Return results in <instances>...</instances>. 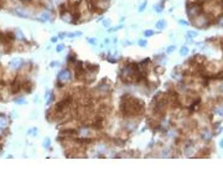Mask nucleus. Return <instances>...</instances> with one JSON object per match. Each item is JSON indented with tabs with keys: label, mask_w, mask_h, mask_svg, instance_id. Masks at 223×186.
Returning <instances> with one entry per match:
<instances>
[{
	"label": "nucleus",
	"mask_w": 223,
	"mask_h": 186,
	"mask_svg": "<svg viewBox=\"0 0 223 186\" xmlns=\"http://www.w3.org/2000/svg\"><path fill=\"white\" fill-rule=\"evenodd\" d=\"M190 22L197 29H207L208 26H211L212 24H213L212 17L210 16V15L204 14V13L200 14L198 16H196L193 19H190Z\"/></svg>",
	"instance_id": "obj_1"
},
{
	"label": "nucleus",
	"mask_w": 223,
	"mask_h": 186,
	"mask_svg": "<svg viewBox=\"0 0 223 186\" xmlns=\"http://www.w3.org/2000/svg\"><path fill=\"white\" fill-rule=\"evenodd\" d=\"M203 13V7L201 3H193V1H187V7H186V14H187L188 19H193L198 16L200 14Z\"/></svg>",
	"instance_id": "obj_2"
},
{
	"label": "nucleus",
	"mask_w": 223,
	"mask_h": 186,
	"mask_svg": "<svg viewBox=\"0 0 223 186\" xmlns=\"http://www.w3.org/2000/svg\"><path fill=\"white\" fill-rule=\"evenodd\" d=\"M92 11H98V13H104L105 10L109 9L110 0H89Z\"/></svg>",
	"instance_id": "obj_3"
},
{
	"label": "nucleus",
	"mask_w": 223,
	"mask_h": 186,
	"mask_svg": "<svg viewBox=\"0 0 223 186\" xmlns=\"http://www.w3.org/2000/svg\"><path fill=\"white\" fill-rule=\"evenodd\" d=\"M71 81H72V72L68 68H62L57 76V87H63L65 84L69 83Z\"/></svg>",
	"instance_id": "obj_4"
},
{
	"label": "nucleus",
	"mask_w": 223,
	"mask_h": 186,
	"mask_svg": "<svg viewBox=\"0 0 223 186\" xmlns=\"http://www.w3.org/2000/svg\"><path fill=\"white\" fill-rule=\"evenodd\" d=\"M93 129L92 126H79L77 129V135L79 138H91L93 134Z\"/></svg>",
	"instance_id": "obj_5"
},
{
	"label": "nucleus",
	"mask_w": 223,
	"mask_h": 186,
	"mask_svg": "<svg viewBox=\"0 0 223 186\" xmlns=\"http://www.w3.org/2000/svg\"><path fill=\"white\" fill-rule=\"evenodd\" d=\"M37 21H40V22H48V21H52L53 20V17H52V14H51V11H48V10H43V11H41V13L37 15V16L35 17Z\"/></svg>",
	"instance_id": "obj_6"
},
{
	"label": "nucleus",
	"mask_w": 223,
	"mask_h": 186,
	"mask_svg": "<svg viewBox=\"0 0 223 186\" xmlns=\"http://www.w3.org/2000/svg\"><path fill=\"white\" fill-rule=\"evenodd\" d=\"M13 13L16 15V16L22 17V19H29V17H30V13L25 9V7H22V6H16V7H14V9H13Z\"/></svg>",
	"instance_id": "obj_7"
},
{
	"label": "nucleus",
	"mask_w": 223,
	"mask_h": 186,
	"mask_svg": "<svg viewBox=\"0 0 223 186\" xmlns=\"http://www.w3.org/2000/svg\"><path fill=\"white\" fill-rule=\"evenodd\" d=\"M136 126H138V123L134 120V119H132V118H128V120H126L125 124H124V128L126 129V132H128V133L134 132V130L136 129Z\"/></svg>",
	"instance_id": "obj_8"
},
{
	"label": "nucleus",
	"mask_w": 223,
	"mask_h": 186,
	"mask_svg": "<svg viewBox=\"0 0 223 186\" xmlns=\"http://www.w3.org/2000/svg\"><path fill=\"white\" fill-rule=\"evenodd\" d=\"M22 63H24V61H22L21 58H19V57H14V58L10 61L9 66H10V68H11V70H19V68H21Z\"/></svg>",
	"instance_id": "obj_9"
},
{
	"label": "nucleus",
	"mask_w": 223,
	"mask_h": 186,
	"mask_svg": "<svg viewBox=\"0 0 223 186\" xmlns=\"http://www.w3.org/2000/svg\"><path fill=\"white\" fill-rule=\"evenodd\" d=\"M166 26H167V22H166L165 19H160V20H158V21H156V24H155V27L158 30H160V31L165 30Z\"/></svg>",
	"instance_id": "obj_10"
},
{
	"label": "nucleus",
	"mask_w": 223,
	"mask_h": 186,
	"mask_svg": "<svg viewBox=\"0 0 223 186\" xmlns=\"http://www.w3.org/2000/svg\"><path fill=\"white\" fill-rule=\"evenodd\" d=\"M201 138L204 140H211V138H212V132L208 128H204L202 132H201Z\"/></svg>",
	"instance_id": "obj_11"
},
{
	"label": "nucleus",
	"mask_w": 223,
	"mask_h": 186,
	"mask_svg": "<svg viewBox=\"0 0 223 186\" xmlns=\"http://www.w3.org/2000/svg\"><path fill=\"white\" fill-rule=\"evenodd\" d=\"M0 128H3V129L7 128V120L4 114H0Z\"/></svg>",
	"instance_id": "obj_12"
},
{
	"label": "nucleus",
	"mask_w": 223,
	"mask_h": 186,
	"mask_svg": "<svg viewBox=\"0 0 223 186\" xmlns=\"http://www.w3.org/2000/svg\"><path fill=\"white\" fill-rule=\"evenodd\" d=\"M14 33H15V36H16V39H19V40H25L24 32H22L20 29H15L14 30Z\"/></svg>",
	"instance_id": "obj_13"
},
{
	"label": "nucleus",
	"mask_w": 223,
	"mask_h": 186,
	"mask_svg": "<svg viewBox=\"0 0 223 186\" xmlns=\"http://www.w3.org/2000/svg\"><path fill=\"white\" fill-rule=\"evenodd\" d=\"M188 47L187 46H181V48H180V55L181 56H187L188 55Z\"/></svg>",
	"instance_id": "obj_14"
},
{
	"label": "nucleus",
	"mask_w": 223,
	"mask_h": 186,
	"mask_svg": "<svg viewBox=\"0 0 223 186\" xmlns=\"http://www.w3.org/2000/svg\"><path fill=\"white\" fill-rule=\"evenodd\" d=\"M146 5H148V0H144L143 4H140V6L138 7V11H139V13H143V11H145V9H146Z\"/></svg>",
	"instance_id": "obj_15"
},
{
	"label": "nucleus",
	"mask_w": 223,
	"mask_h": 186,
	"mask_svg": "<svg viewBox=\"0 0 223 186\" xmlns=\"http://www.w3.org/2000/svg\"><path fill=\"white\" fill-rule=\"evenodd\" d=\"M154 10L156 11V13H161V11L164 10V3H161V4H156V5H154Z\"/></svg>",
	"instance_id": "obj_16"
},
{
	"label": "nucleus",
	"mask_w": 223,
	"mask_h": 186,
	"mask_svg": "<svg viewBox=\"0 0 223 186\" xmlns=\"http://www.w3.org/2000/svg\"><path fill=\"white\" fill-rule=\"evenodd\" d=\"M154 35H155V31H154V30H151V29L145 30V31H144V36L145 37H151V36H154Z\"/></svg>",
	"instance_id": "obj_17"
},
{
	"label": "nucleus",
	"mask_w": 223,
	"mask_h": 186,
	"mask_svg": "<svg viewBox=\"0 0 223 186\" xmlns=\"http://www.w3.org/2000/svg\"><path fill=\"white\" fill-rule=\"evenodd\" d=\"M98 153H102V154H104L105 153V150H107V145L105 144H98Z\"/></svg>",
	"instance_id": "obj_18"
},
{
	"label": "nucleus",
	"mask_w": 223,
	"mask_h": 186,
	"mask_svg": "<svg viewBox=\"0 0 223 186\" xmlns=\"http://www.w3.org/2000/svg\"><path fill=\"white\" fill-rule=\"evenodd\" d=\"M113 143L117 145V147H123V145H124V140L118 139V138H114V139H113Z\"/></svg>",
	"instance_id": "obj_19"
},
{
	"label": "nucleus",
	"mask_w": 223,
	"mask_h": 186,
	"mask_svg": "<svg viewBox=\"0 0 223 186\" xmlns=\"http://www.w3.org/2000/svg\"><path fill=\"white\" fill-rule=\"evenodd\" d=\"M50 143H51V140H50V138H45V140H43V148L45 149H50Z\"/></svg>",
	"instance_id": "obj_20"
},
{
	"label": "nucleus",
	"mask_w": 223,
	"mask_h": 186,
	"mask_svg": "<svg viewBox=\"0 0 223 186\" xmlns=\"http://www.w3.org/2000/svg\"><path fill=\"white\" fill-rule=\"evenodd\" d=\"M67 61L74 63V62L77 61V60H76V55H74V54H69V55H68V57H67Z\"/></svg>",
	"instance_id": "obj_21"
},
{
	"label": "nucleus",
	"mask_w": 223,
	"mask_h": 186,
	"mask_svg": "<svg viewBox=\"0 0 223 186\" xmlns=\"http://www.w3.org/2000/svg\"><path fill=\"white\" fill-rule=\"evenodd\" d=\"M138 45H139L140 47H146V45H148V41L145 40V39H140L139 41H138Z\"/></svg>",
	"instance_id": "obj_22"
},
{
	"label": "nucleus",
	"mask_w": 223,
	"mask_h": 186,
	"mask_svg": "<svg viewBox=\"0 0 223 186\" xmlns=\"http://www.w3.org/2000/svg\"><path fill=\"white\" fill-rule=\"evenodd\" d=\"M14 102H15V103H17V104H25V103H26V99H25L24 97L21 96L20 98H16V99L14 100Z\"/></svg>",
	"instance_id": "obj_23"
},
{
	"label": "nucleus",
	"mask_w": 223,
	"mask_h": 186,
	"mask_svg": "<svg viewBox=\"0 0 223 186\" xmlns=\"http://www.w3.org/2000/svg\"><path fill=\"white\" fill-rule=\"evenodd\" d=\"M171 154V151L169 150V149H164V150L161 151V156H164V158H167V156H170Z\"/></svg>",
	"instance_id": "obj_24"
},
{
	"label": "nucleus",
	"mask_w": 223,
	"mask_h": 186,
	"mask_svg": "<svg viewBox=\"0 0 223 186\" xmlns=\"http://www.w3.org/2000/svg\"><path fill=\"white\" fill-rule=\"evenodd\" d=\"M53 99H55V96H53V93H51V94L48 96V99H47V102H46V106H50V104L53 102Z\"/></svg>",
	"instance_id": "obj_25"
},
{
	"label": "nucleus",
	"mask_w": 223,
	"mask_h": 186,
	"mask_svg": "<svg viewBox=\"0 0 223 186\" xmlns=\"http://www.w3.org/2000/svg\"><path fill=\"white\" fill-rule=\"evenodd\" d=\"M176 50V46H175V45H170L169 47H167V50H166V52L167 54H172V52Z\"/></svg>",
	"instance_id": "obj_26"
},
{
	"label": "nucleus",
	"mask_w": 223,
	"mask_h": 186,
	"mask_svg": "<svg viewBox=\"0 0 223 186\" xmlns=\"http://www.w3.org/2000/svg\"><path fill=\"white\" fill-rule=\"evenodd\" d=\"M63 50H65V45L63 43H58L57 46H56V51L57 52H62Z\"/></svg>",
	"instance_id": "obj_27"
},
{
	"label": "nucleus",
	"mask_w": 223,
	"mask_h": 186,
	"mask_svg": "<svg viewBox=\"0 0 223 186\" xmlns=\"http://www.w3.org/2000/svg\"><path fill=\"white\" fill-rule=\"evenodd\" d=\"M197 35H198V32H197V31H193V30H192V31H187V36L191 37V39H192V37H196Z\"/></svg>",
	"instance_id": "obj_28"
},
{
	"label": "nucleus",
	"mask_w": 223,
	"mask_h": 186,
	"mask_svg": "<svg viewBox=\"0 0 223 186\" xmlns=\"http://www.w3.org/2000/svg\"><path fill=\"white\" fill-rule=\"evenodd\" d=\"M27 134H29V135H30V134H33V136H37V129H36V128L30 129L29 132H27Z\"/></svg>",
	"instance_id": "obj_29"
},
{
	"label": "nucleus",
	"mask_w": 223,
	"mask_h": 186,
	"mask_svg": "<svg viewBox=\"0 0 223 186\" xmlns=\"http://www.w3.org/2000/svg\"><path fill=\"white\" fill-rule=\"evenodd\" d=\"M109 25H110V20H103V26L107 29H109Z\"/></svg>",
	"instance_id": "obj_30"
},
{
	"label": "nucleus",
	"mask_w": 223,
	"mask_h": 186,
	"mask_svg": "<svg viewBox=\"0 0 223 186\" xmlns=\"http://www.w3.org/2000/svg\"><path fill=\"white\" fill-rule=\"evenodd\" d=\"M65 37H67V32H66V31L58 33V39H65Z\"/></svg>",
	"instance_id": "obj_31"
},
{
	"label": "nucleus",
	"mask_w": 223,
	"mask_h": 186,
	"mask_svg": "<svg viewBox=\"0 0 223 186\" xmlns=\"http://www.w3.org/2000/svg\"><path fill=\"white\" fill-rule=\"evenodd\" d=\"M87 41H88V42H89V43H91V45H93V46H94V45L97 43V41H95V39H91V37H88V39H87Z\"/></svg>",
	"instance_id": "obj_32"
},
{
	"label": "nucleus",
	"mask_w": 223,
	"mask_h": 186,
	"mask_svg": "<svg viewBox=\"0 0 223 186\" xmlns=\"http://www.w3.org/2000/svg\"><path fill=\"white\" fill-rule=\"evenodd\" d=\"M108 62H110V63H117L118 62V60L117 58H114V57H108Z\"/></svg>",
	"instance_id": "obj_33"
},
{
	"label": "nucleus",
	"mask_w": 223,
	"mask_h": 186,
	"mask_svg": "<svg viewBox=\"0 0 223 186\" xmlns=\"http://www.w3.org/2000/svg\"><path fill=\"white\" fill-rule=\"evenodd\" d=\"M67 37H69V39L76 37V32H67Z\"/></svg>",
	"instance_id": "obj_34"
},
{
	"label": "nucleus",
	"mask_w": 223,
	"mask_h": 186,
	"mask_svg": "<svg viewBox=\"0 0 223 186\" xmlns=\"http://www.w3.org/2000/svg\"><path fill=\"white\" fill-rule=\"evenodd\" d=\"M57 65H59V62H57V61H52V62L50 63V67H56Z\"/></svg>",
	"instance_id": "obj_35"
},
{
	"label": "nucleus",
	"mask_w": 223,
	"mask_h": 186,
	"mask_svg": "<svg viewBox=\"0 0 223 186\" xmlns=\"http://www.w3.org/2000/svg\"><path fill=\"white\" fill-rule=\"evenodd\" d=\"M178 24H181V25H185V26H187V25H188V21H185V20H178Z\"/></svg>",
	"instance_id": "obj_36"
},
{
	"label": "nucleus",
	"mask_w": 223,
	"mask_h": 186,
	"mask_svg": "<svg viewBox=\"0 0 223 186\" xmlns=\"http://www.w3.org/2000/svg\"><path fill=\"white\" fill-rule=\"evenodd\" d=\"M4 5H5V1H4V0H0V10L4 7Z\"/></svg>",
	"instance_id": "obj_37"
},
{
	"label": "nucleus",
	"mask_w": 223,
	"mask_h": 186,
	"mask_svg": "<svg viewBox=\"0 0 223 186\" xmlns=\"http://www.w3.org/2000/svg\"><path fill=\"white\" fill-rule=\"evenodd\" d=\"M218 91L221 92V93H223V83H221V84H219V87H218Z\"/></svg>",
	"instance_id": "obj_38"
},
{
	"label": "nucleus",
	"mask_w": 223,
	"mask_h": 186,
	"mask_svg": "<svg viewBox=\"0 0 223 186\" xmlns=\"http://www.w3.org/2000/svg\"><path fill=\"white\" fill-rule=\"evenodd\" d=\"M51 42H57V37H51Z\"/></svg>",
	"instance_id": "obj_39"
},
{
	"label": "nucleus",
	"mask_w": 223,
	"mask_h": 186,
	"mask_svg": "<svg viewBox=\"0 0 223 186\" xmlns=\"http://www.w3.org/2000/svg\"><path fill=\"white\" fill-rule=\"evenodd\" d=\"M219 148L223 149V139H221V141H219Z\"/></svg>",
	"instance_id": "obj_40"
}]
</instances>
